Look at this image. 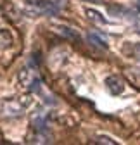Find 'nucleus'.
<instances>
[{"label": "nucleus", "instance_id": "obj_2", "mask_svg": "<svg viewBox=\"0 0 140 145\" xmlns=\"http://www.w3.org/2000/svg\"><path fill=\"white\" fill-rule=\"evenodd\" d=\"M106 85H107V90L113 95H119V93H123V90H125V81L119 76H116V74L109 76L106 80Z\"/></svg>", "mask_w": 140, "mask_h": 145}, {"label": "nucleus", "instance_id": "obj_9", "mask_svg": "<svg viewBox=\"0 0 140 145\" xmlns=\"http://www.w3.org/2000/svg\"><path fill=\"white\" fill-rule=\"evenodd\" d=\"M135 57H137V59L140 61V43H138V45L135 47Z\"/></svg>", "mask_w": 140, "mask_h": 145}, {"label": "nucleus", "instance_id": "obj_7", "mask_svg": "<svg viewBox=\"0 0 140 145\" xmlns=\"http://www.w3.org/2000/svg\"><path fill=\"white\" fill-rule=\"evenodd\" d=\"M86 14H88V17H90L92 21H95V23H99V24H106V23H107L97 10H90V9H88V10H86Z\"/></svg>", "mask_w": 140, "mask_h": 145}, {"label": "nucleus", "instance_id": "obj_11", "mask_svg": "<svg viewBox=\"0 0 140 145\" xmlns=\"http://www.w3.org/2000/svg\"><path fill=\"white\" fill-rule=\"evenodd\" d=\"M137 7H138V9H140V0H138V2H137Z\"/></svg>", "mask_w": 140, "mask_h": 145}, {"label": "nucleus", "instance_id": "obj_1", "mask_svg": "<svg viewBox=\"0 0 140 145\" xmlns=\"http://www.w3.org/2000/svg\"><path fill=\"white\" fill-rule=\"evenodd\" d=\"M62 5L64 4H61V2H40L35 5V9H37V12H40L43 16H57Z\"/></svg>", "mask_w": 140, "mask_h": 145}, {"label": "nucleus", "instance_id": "obj_10", "mask_svg": "<svg viewBox=\"0 0 140 145\" xmlns=\"http://www.w3.org/2000/svg\"><path fill=\"white\" fill-rule=\"evenodd\" d=\"M116 10V7H109V12H114ZM121 10H125L123 7H118V12H121Z\"/></svg>", "mask_w": 140, "mask_h": 145}, {"label": "nucleus", "instance_id": "obj_4", "mask_svg": "<svg viewBox=\"0 0 140 145\" xmlns=\"http://www.w3.org/2000/svg\"><path fill=\"white\" fill-rule=\"evenodd\" d=\"M86 38H88V42H90V43H94V45H95V47H99V48H107V43L104 42L99 35H95V33H88V36H86Z\"/></svg>", "mask_w": 140, "mask_h": 145}, {"label": "nucleus", "instance_id": "obj_3", "mask_svg": "<svg viewBox=\"0 0 140 145\" xmlns=\"http://www.w3.org/2000/svg\"><path fill=\"white\" fill-rule=\"evenodd\" d=\"M12 45V36L7 29H0V50H5Z\"/></svg>", "mask_w": 140, "mask_h": 145}, {"label": "nucleus", "instance_id": "obj_12", "mask_svg": "<svg viewBox=\"0 0 140 145\" xmlns=\"http://www.w3.org/2000/svg\"><path fill=\"white\" fill-rule=\"evenodd\" d=\"M92 2H97V4H99V2H100V0H92Z\"/></svg>", "mask_w": 140, "mask_h": 145}, {"label": "nucleus", "instance_id": "obj_6", "mask_svg": "<svg viewBox=\"0 0 140 145\" xmlns=\"http://www.w3.org/2000/svg\"><path fill=\"white\" fill-rule=\"evenodd\" d=\"M33 124H35V130H37L38 133H45L47 131V123H45L43 118H37L33 121Z\"/></svg>", "mask_w": 140, "mask_h": 145}, {"label": "nucleus", "instance_id": "obj_8", "mask_svg": "<svg viewBox=\"0 0 140 145\" xmlns=\"http://www.w3.org/2000/svg\"><path fill=\"white\" fill-rule=\"evenodd\" d=\"M95 143H109V145H114L116 142H114V140H111L109 137H99V138L95 140Z\"/></svg>", "mask_w": 140, "mask_h": 145}, {"label": "nucleus", "instance_id": "obj_5", "mask_svg": "<svg viewBox=\"0 0 140 145\" xmlns=\"http://www.w3.org/2000/svg\"><path fill=\"white\" fill-rule=\"evenodd\" d=\"M59 31H61V35H62V36H66V38H69V40H78V38H80L78 33H75L71 28L62 26V28H59Z\"/></svg>", "mask_w": 140, "mask_h": 145}]
</instances>
